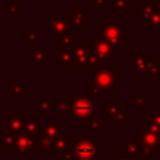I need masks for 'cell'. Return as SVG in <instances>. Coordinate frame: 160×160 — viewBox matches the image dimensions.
Instances as JSON below:
<instances>
[{
    "mask_svg": "<svg viewBox=\"0 0 160 160\" xmlns=\"http://www.w3.org/2000/svg\"><path fill=\"white\" fill-rule=\"evenodd\" d=\"M118 71L109 64H105L95 70L90 71L91 75V88L90 91L102 95L111 94L115 88H118Z\"/></svg>",
    "mask_w": 160,
    "mask_h": 160,
    "instance_id": "cell-2",
    "label": "cell"
},
{
    "mask_svg": "<svg viewBox=\"0 0 160 160\" xmlns=\"http://www.w3.org/2000/svg\"><path fill=\"white\" fill-rule=\"evenodd\" d=\"M61 160H75V158H74V155L68 150V151L61 156Z\"/></svg>",
    "mask_w": 160,
    "mask_h": 160,
    "instance_id": "cell-31",
    "label": "cell"
},
{
    "mask_svg": "<svg viewBox=\"0 0 160 160\" xmlns=\"http://www.w3.org/2000/svg\"><path fill=\"white\" fill-rule=\"evenodd\" d=\"M90 8L92 9H106L108 1L106 0H90Z\"/></svg>",
    "mask_w": 160,
    "mask_h": 160,
    "instance_id": "cell-29",
    "label": "cell"
},
{
    "mask_svg": "<svg viewBox=\"0 0 160 160\" xmlns=\"http://www.w3.org/2000/svg\"><path fill=\"white\" fill-rule=\"evenodd\" d=\"M101 122H102L101 115H100V116H99V115H94V116H91L90 119H88V120L84 121V126H85L86 129H90V130L94 131V132H101V130H102Z\"/></svg>",
    "mask_w": 160,
    "mask_h": 160,
    "instance_id": "cell-24",
    "label": "cell"
},
{
    "mask_svg": "<svg viewBox=\"0 0 160 160\" xmlns=\"http://www.w3.org/2000/svg\"><path fill=\"white\" fill-rule=\"evenodd\" d=\"M74 42V30L69 29L68 31H65L64 34L59 35L56 38V42L55 45H60V46H71V44Z\"/></svg>",
    "mask_w": 160,
    "mask_h": 160,
    "instance_id": "cell-27",
    "label": "cell"
},
{
    "mask_svg": "<svg viewBox=\"0 0 160 160\" xmlns=\"http://www.w3.org/2000/svg\"><path fill=\"white\" fill-rule=\"evenodd\" d=\"M145 99H146V95L145 94H138L136 99L132 100L131 102H134L136 105V109L140 110V109H144V102H145Z\"/></svg>",
    "mask_w": 160,
    "mask_h": 160,
    "instance_id": "cell-30",
    "label": "cell"
},
{
    "mask_svg": "<svg viewBox=\"0 0 160 160\" xmlns=\"http://www.w3.org/2000/svg\"><path fill=\"white\" fill-rule=\"evenodd\" d=\"M145 68H146V58L144 55L135 56L132 54V56H131V69L135 70L139 75H141L142 71L145 70Z\"/></svg>",
    "mask_w": 160,
    "mask_h": 160,
    "instance_id": "cell-26",
    "label": "cell"
},
{
    "mask_svg": "<svg viewBox=\"0 0 160 160\" xmlns=\"http://www.w3.org/2000/svg\"><path fill=\"white\" fill-rule=\"evenodd\" d=\"M52 100L51 99H40L38 104H34L32 110L39 112L40 116H50L52 111Z\"/></svg>",
    "mask_w": 160,
    "mask_h": 160,
    "instance_id": "cell-21",
    "label": "cell"
},
{
    "mask_svg": "<svg viewBox=\"0 0 160 160\" xmlns=\"http://www.w3.org/2000/svg\"><path fill=\"white\" fill-rule=\"evenodd\" d=\"M70 29L74 31L85 30V9L74 8L70 12Z\"/></svg>",
    "mask_w": 160,
    "mask_h": 160,
    "instance_id": "cell-13",
    "label": "cell"
},
{
    "mask_svg": "<svg viewBox=\"0 0 160 160\" xmlns=\"http://www.w3.org/2000/svg\"><path fill=\"white\" fill-rule=\"evenodd\" d=\"M124 109H125V108H124L122 105H120L116 99H109V100L106 101V104L101 106V114L106 118V120H108L109 122H111V121L118 116V114H119L120 111H122Z\"/></svg>",
    "mask_w": 160,
    "mask_h": 160,
    "instance_id": "cell-14",
    "label": "cell"
},
{
    "mask_svg": "<svg viewBox=\"0 0 160 160\" xmlns=\"http://www.w3.org/2000/svg\"><path fill=\"white\" fill-rule=\"evenodd\" d=\"M29 92V89L18 81H10V99L11 100H21L25 94Z\"/></svg>",
    "mask_w": 160,
    "mask_h": 160,
    "instance_id": "cell-22",
    "label": "cell"
},
{
    "mask_svg": "<svg viewBox=\"0 0 160 160\" xmlns=\"http://www.w3.org/2000/svg\"><path fill=\"white\" fill-rule=\"evenodd\" d=\"M39 116L36 115H30V116H25V121H24V131L26 135L34 138L39 130Z\"/></svg>",
    "mask_w": 160,
    "mask_h": 160,
    "instance_id": "cell-19",
    "label": "cell"
},
{
    "mask_svg": "<svg viewBox=\"0 0 160 160\" xmlns=\"http://www.w3.org/2000/svg\"><path fill=\"white\" fill-rule=\"evenodd\" d=\"M21 41L28 44L29 49H34L35 48L34 44L40 41V35H39V32L36 30H32V29L26 30L25 29V30L21 31Z\"/></svg>",
    "mask_w": 160,
    "mask_h": 160,
    "instance_id": "cell-23",
    "label": "cell"
},
{
    "mask_svg": "<svg viewBox=\"0 0 160 160\" xmlns=\"http://www.w3.org/2000/svg\"><path fill=\"white\" fill-rule=\"evenodd\" d=\"M102 95L95 92H86V94H78L74 92L72 96L69 99L71 104V112L70 116L75 121H85L95 115L96 105L95 100L101 99Z\"/></svg>",
    "mask_w": 160,
    "mask_h": 160,
    "instance_id": "cell-1",
    "label": "cell"
},
{
    "mask_svg": "<svg viewBox=\"0 0 160 160\" xmlns=\"http://www.w3.org/2000/svg\"><path fill=\"white\" fill-rule=\"evenodd\" d=\"M15 152L20 156H32L36 151L34 148V139L25 132L16 135L15 142Z\"/></svg>",
    "mask_w": 160,
    "mask_h": 160,
    "instance_id": "cell-11",
    "label": "cell"
},
{
    "mask_svg": "<svg viewBox=\"0 0 160 160\" xmlns=\"http://www.w3.org/2000/svg\"><path fill=\"white\" fill-rule=\"evenodd\" d=\"M4 12L10 16L11 20H16L18 16L22 12V2L16 1V2H10L5 1L4 2Z\"/></svg>",
    "mask_w": 160,
    "mask_h": 160,
    "instance_id": "cell-20",
    "label": "cell"
},
{
    "mask_svg": "<svg viewBox=\"0 0 160 160\" xmlns=\"http://www.w3.org/2000/svg\"><path fill=\"white\" fill-rule=\"evenodd\" d=\"M112 160H135V158H131V156L126 155V156H116V158L112 159Z\"/></svg>",
    "mask_w": 160,
    "mask_h": 160,
    "instance_id": "cell-32",
    "label": "cell"
},
{
    "mask_svg": "<svg viewBox=\"0 0 160 160\" xmlns=\"http://www.w3.org/2000/svg\"><path fill=\"white\" fill-rule=\"evenodd\" d=\"M74 51V71H89V61L91 56V42L89 41H74L71 44Z\"/></svg>",
    "mask_w": 160,
    "mask_h": 160,
    "instance_id": "cell-4",
    "label": "cell"
},
{
    "mask_svg": "<svg viewBox=\"0 0 160 160\" xmlns=\"http://www.w3.org/2000/svg\"><path fill=\"white\" fill-rule=\"evenodd\" d=\"M122 26L118 19L109 20L106 24L101 26V36L108 40L111 45L116 48H124V40H122Z\"/></svg>",
    "mask_w": 160,
    "mask_h": 160,
    "instance_id": "cell-5",
    "label": "cell"
},
{
    "mask_svg": "<svg viewBox=\"0 0 160 160\" xmlns=\"http://www.w3.org/2000/svg\"><path fill=\"white\" fill-rule=\"evenodd\" d=\"M52 100V111L56 116H70L71 112V104L70 100L64 99H51Z\"/></svg>",
    "mask_w": 160,
    "mask_h": 160,
    "instance_id": "cell-15",
    "label": "cell"
},
{
    "mask_svg": "<svg viewBox=\"0 0 160 160\" xmlns=\"http://www.w3.org/2000/svg\"><path fill=\"white\" fill-rule=\"evenodd\" d=\"M112 11L115 14L129 12L130 11V0H112Z\"/></svg>",
    "mask_w": 160,
    "mask_h": 160,
    "instance_id": "cell-28",
    "label": "cell"
},
{
    "mask_svg": "<svg viewBox=\"0 0 160 160\" xmlns=\"http://www.w3.org/2000/svg\"><path fill=\"white\" fill-rule=\"evenodd\" d=\"M15 142H16V135L2 131L0 132V150L1 151H15Z\"/></svg>",
    "mask_w": 160,
    "mask_h": 160,
    "instance_id": "cell-18",
    "label": "cell"
},
{
    "mask_svg": "<svg viewBox=\"0 0 160 160\" xmlns=\"http://www.w3.org/2000/svg\"><path fill=\"white\" fill-rule=\"evenodd\" d=\"M51 58V55L49 52H46L44 46H39V48H34L31 49V51L28 54V59L31 60L32 62L38 64V65H44L46 60H49Z\"/></svg>",
    "mask_w": 160,
    "mask_h": 160,
    "instance_id": "cell-16",
    "label": "cell"
},
{
    "mask_svg": "<svg viewBox=\"0 0 160 160\" xmlns=\"http://www.w3.org/2000/svg\"><path fill=\"white\" fill-rule=\"evenodd\" d=\"M38 132L55 139L62 132V124L61 121H40Z\"/></svg>",
    "mask_w": 160,
    "mask_h": 160,
    "instance_id": "cell-12",
    "label": "cell"
},
{
    "mask_svg": "<svg viewBox=\"0 0 160 160\" xmlns=\"http://www.w3.org/2000/svg\"><path fill=\"white\" fill-rule=\"evenodd\" d=\"M69 151L75 160H95L96 158V140L69 138Z\"/></svg>",
    "mask_w": 160,
    "mask_h": 160,
    "instance_id": "cell-3",
    "label": "cell"
},
{
    "mask_svg": "<svg viewBox=\"0 0 160 160\" xmlns=\"http://www.w3.org/2000/svg\"><path fill=\"white\" fill-rule=\"evenodd\" d=\"M91 51L99 59L108 61L111 56H114L115 54L119 52V48L111 45L108 40H105L102 36H100V38H96L91 42Z\"/></svg>",
    "mask_w": 160,
    "mask_h": 160,
    "instance_id": "cell-7",
    "label": "cell"
},
{
    "mask_svg": "<svg viewBox=\"0 0 160 160\" xmlns=\"http://www.w3.org/2000/svg\"><path fill=\"white\" fill-rule=\"evenodd\" d=\"M25 116L21 110H11L9 115L4 118V130L14 135H19L24 131Z\"/></svg>",
    "mask_w": 160,
    "mask_h": 160,
    "instance_id": "cell-8",
    "label": "cell"
},
{
    "mask_svg": "<svg viewBox=\"0 0 160 160\" xmlns=\"http://www.w3.org/2000/svg\"><path fill=\"white\" fill-rule=\"evenodd\" d=\"M55 156H62L69 150V135L66 132H61L54 139Z\"/></svg>",
    "mask_w": 160,
    "mask_h": 160,
    "instance_id": "cell-17",
    "label": "cell"
},
{
    "mask_svg": "<svg viewBox=\"0 0 160 160\" xmlns=\"http://www.w3.org/2000/svg\"><path fill=\"white\" fill-rule=\"evenodd\" d=\"M55 61L62 71H68L74 62V51L71 46L55 45Z\"/></svg>",
    "mask_w": 160,
    "mask_h": 160,
    "instance_id": "cell-10",
    "label": "cell"
},
{
    "mask_svg": "<svg viewBox=\"0 0 160 160\" xmlns=\"http://www.w3.org/2000/svg\"><path fill=\"white\" fill-rule=\"evenodd\" d=\"M44 29L45 31L50 32L51 36L58 38L59 35L64 34L70 29V14H50V24H45Z\"/></svg>",
    "mask_w": 160,
    "mask_h": 160,
    "instance_id": "cell-6",
    "label": "cell"
},
{
    "mask_svg": "<svg viewBox=\"0 0 160 160\" xmlns=\"http://www.w3.org/2000/svg\"><path fill=\"white\" fill-rule=\"evenodd\" d=\"M34 139V148L35 151L40 156H55V148H54V139L40 132H36Z\"/></svg>",
    "mask_w": 160,
    "mask_h": 160,
    "instance_id": "cell-9",
    "label": "cell"
},
{
    "mask_svg": "<svg viewBox=\"0 0 160 160\" xmlns=\"http://www.w3.org/2000/svg\"><path fill=\"white\" fill-rule=\"evenodd\" d=\"M124 148H125L126 154L131 158H135L138 154H140L139 142L135 139H125L124 140Z\"/></svg>",
    "mask_w": 160,
    "mask_h": 160,
    "instance_id": "cell-25",
    "label": "cell"
}]
</instances>
